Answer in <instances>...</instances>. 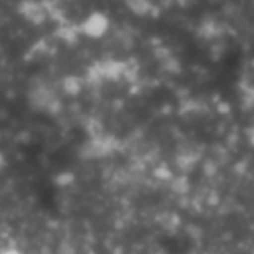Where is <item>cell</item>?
I'll list each match as a JSON object with an SVG mask.
<instances>
[{
    "label": "cell",
    "instance_id": "cell-1",
    "mask_svg": "<svg viewBox=\"0 0 254 254\" xmlns=\"http://www.w3.org/2000/svg\"><path fill=\"white\" fill-rule=\"evenodd\" d=\"M108 28V19L105 18V14H92L82 25L84 33H87L89 37H101Z\"/></svg>",
    "mask_w": 254,
    "mask_h": 254
}]
</instances>
